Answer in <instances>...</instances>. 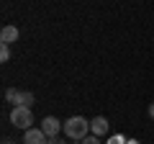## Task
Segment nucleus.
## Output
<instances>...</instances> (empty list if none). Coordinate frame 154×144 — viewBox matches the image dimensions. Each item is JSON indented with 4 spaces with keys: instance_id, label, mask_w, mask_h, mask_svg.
Returning a JSON list of instances; mask_svg holds the SVG:
<instances>
[{
    "instance_id": "423d86ee",
    "label": "nucleus",
    "mask_w": 154,
    "mask_h": 144,
    "mask_svg": "<svg viewBox=\"0 0 154 144\" xmlns=\"http://www.w3.org/2000/svg\"><path fill=\"white\" fill-rule=\"evenodd\" d=\"M18 36H21V31H18L16 26H3V31H0V44L11 46L13 41H18Z\"/></svg>"
},
{
    "instance_id": "2eb2a0df",
    "label": "nucleus",
    "mask_w": 154,
    "mask_h": 144,
    "mask_svg": "<svg viewBox=\"0 0 154 144\" xmlns=\"http://www.w3.org/2000/svg\"><path fill=\"white\" fill-rule=\"evenodd\" d=\"M3 144H13V142H11V139H5V142H3Z\"/></svg>"
},
{
    "instance_id": "1a4fd4ad",
    "label": "nucleus",
    "mask_w": 154,
    "mask_h": 144,
    "mask_svg": "<svg viewBox=\"0 0 154 144\" xmlns=\"http://www.w3.org/2000/svg\"><path fill=\"white\" fill-rule=\"evenodd\" d=\"M126 142H128V139L123 136V134H113V136H108V142H105V144H126Z\"/></svg>"
},
{
    "instance_id": "7ed1b4c3",
    "label": "nucleus",
    "mask_w": 154,
    "mask_h": 144,
    "mask_svg": "<svg viewBox=\"0 0 154 144\" xmlns=\"http://www.w3.org/2000/svg\"><path fill=\"white\" fill-rule=\"evenodd\" d=\"M41 131L49 139H54V136H59V131H64V121H59L57 116H44L41 118Z\"/></svg>"
},
{
    "instance_id": "9d476101",
    "label": "nucleus",
    "mask_w": 154,
    "mask_h": 144,
    "mask_svg": "<svg viewBox=\"0 0 154 144\" xmlns=\"http://www.w3.org/2000/svg\"><path fill=\"white\" fill-rule=\"evenodd\" d=\"M8 59H11V46L0 44V62H8Z\"/></svg>"
},
{
    "instance_id": "f03ea898",
    "label": "nucleus",
    "mask_w": 154,
    "mask_h": 144,
    "mask_svg": "<svg viewBox=\"0 0 154 144\" xmlns=\"http://www.w3.org/2000/svg\"><path fill=\"white\" fill-rule=\"evenodd\" d=\"M11 124L16 129H23V131H28L31 129V124H33V113H31V108H26V105H16L11 111Z\"/></svg>"
},
{
    "instance_id": "ddd939ff",
    "label": "nucleus",
    "mask_w": 154,
    "mask_h": 144,
    "mask_svg": "<svg viewBox=\"0 0 154 144\" xmlns=\"http://www.w3.org/2000/svg\"><path fill=\"white\" fill-rule=\"evenodd\" d=\"M149 118H154V103H149Z\"/></svg>"
},
{
    "instance_id": "4468645a",
    "label": "nucleus",
    "mask_w": 154,
    "mask_h": 144,
    "mask_svg": "<svg viewBox=\"0 0 154 144\" xmlns=\"http://www.w3.org/2000/svg\"><path fill=\"white\" fill-rule=\"evenodd\" d=\"M126 144H139V139H128V142Z\"/></svg>"
},
{
    "instance_id": "f8f14e48",
    "label": "nucleus",
    "mask_w": 154,
    "mask_h": 144,
    "mask_svg": "<svg viewBox=\"0 0 154 144\" xmlns=\"http://www.w3.org/2000/svg\"><path fill=\"white\" fill-rule=\"evenodd\" d=\"M49 144H67L64 139H59V136H54V139H49Z\"/></svg>"
},
{
    "instance_id": "6e6552de",
    "label": "nucleus",
    "mask_w": 154,
    "mask_h": 144,
    "mask_svg": "<svg viewBox=\"0 0 154 144\" xmlns=\"http://www.w3.org/2000/svg\"><path fill=\"white\" fill-rule=\"evenodd\" d=\"M18 93H21V90H16V88H8V90H5V100L13 105V108L18 105Z\"/></svg>"
},
{
    "instance_id": "9b49d317",
    "label": "nucleus",
    "mask_w": 154,
    "mask_h": 144,
    "mask_svg": "<svg viewBox=\"0 0 154 144\" xmlns=\"http://www.w3.org/2000/svg\"><path fill=\"white\" fill-rule=\"evenodd\" d=\"M82 144H100V136H95V134H88V136L82 139Z\"/></svg>"
},
{
    "instance_id": "20e7f679",
    "label": "nucleus",
    "mask_w": 154,
    "mask_h": 144,
    "mask_svg": "<svg viewBox=\"0 0 154 144\" xmlns=\"http://www.w3.org/2000/svg\"><path fill=\"white\" fill-rule=\"evenodd\" d=\"M23 144H49V136L41 131V126L28 129V131H23Z\"/></svg>"
},
{
    "instance_id": "39448f33",
    "label": "nucleus",
    "mask_w": 154,
    "mask_h": 144,
    "mask_svg": "<svg viewBox=\"0 0 154 144\" xmlns=\"http://www.w3.org/2000/svg\"><path fill=\"white\" fill-rule=\"evenodd\" d=\"M110 131V124L105 116H95L93 121H90V134H95V136H105V134Z\"/></svg>"
},
{
    "instance_id": "f257e3e1",
    "label": "nucleus",
    "mask_w": 154,
    "mask_h": 144,
    "mask_svg": "<svg viewBox=\"0 0 154 144\" xmlns=\"http://www.w3.org/2000/svg\"><path fill=\"white\" fill-rule=\"evenodd\" d=\"M64 134H67V139H72V142H82V139L90 134V121L82 118V116H69L64 121Z\"/></svg>"
},
{
    "instance_id": "0eeeda50",
    "label": "nucleus",
    "mask_w": 154,
    "mask_h": 144,
    "mask_svg": "<svg viewBox=\"0 0 154 144\" xmlns=\"http://www.w3.org/2000/svg\"><path fill=\"white\" fill-rule=\"evenodd\" d=\"M33 103H36V95H33L31 90H21V93H18V105H26V108H31Z\"/></svg>"
}]
</instances>
